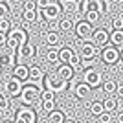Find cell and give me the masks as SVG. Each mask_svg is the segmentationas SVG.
<instances>
[{
	"instance_id": "ffe728a7",
	"label": "cell",
	"mask_w": 123,
	"mask_h": 123,
	"mask_svg": "<svg viewBox=\"0 0 123 123\" xmlns=\"http://www.w3.org/2000/svg\"><path fill=\"white\" fill-rule=\"evenodd\" d=\"M18 53H20V57H28V59H33V57L37 55V48L35 44H31V42H28L22 50H18Z\"/></svg>"
},
{
	"instance_id": "5bb4252c",
	"label": "cell",
	"mask_w": 123,
	"mask_h": 123,
	"mask_svg": "<svg viewBox=\"0 0 123 123\" xmlns=\"http://www.w3.org/2000/svg\"><path fill=\"white\" fill-rule=\"evenodd\" d=\"M28 72H30V66H26V64H17V66H13V77L18 79L20 83L28 81Z\"/></svg>"
},
{
	"instance_id": "d4e9b609",
	"label": "cell",
	"mask_w": 123,
	"mask_h": 123,
	"mask_svg": "<svg viewBox=\"0 0 123 123\" xmlns=\"http://www.w3.org/2000/svg\"><path fill=\"white\" fill-rule=\"evenodd\" d=\"M46 61L48 62H59V48H57V46H48Z\"/></svg>"
},
{
	"instance_id": "d6a6232c",
	"label": "cell",
	"mask_w": 123,
	"mask_h": 123,
	"mask_svg": "<svg viewBox=\"0 0 123 123\" xmlns=\"http://www.w3.org/2000/svg\"><path fill=\"white\" fill-rule=\"evenodd\" d=\"M70 66L74 68V70H77V68H81V55L79 53H74L72 59H70V62H68Z\"/></svg>"
},
{
	"instance_id": "1f68e13d",
	"label": "cell",
	"mask_w": 123,
	"mask_h": 123,
	"mask_svg": "<svg viewBox=\"0 0 123 123\" xmlns=\"http://www.w3.org/2000/svg\"><path fill=\"white\" fill-rule=\"evenodd\" d=\"M13 28L9 22V18H0V33H9V30Z\"/></svg>"
},
{
	"instance_id": "7a4b0ae2",
	"label": "cell",
	"mask_w": 123,
	"mask_h": 123,
	"mask_svg": "<svg viewBox=\"0 0 123 123\" xmlns=\"http://www.w3.org/2000/svg\"><path fill=\"white\" fill-rule=\"evenodd\" d=\"M44 83H46V88L48 90H51V92H64L68 88V81H64V79H61V77L57 75V74H48L46 79H44Z\"/></svg>"
},
{
	"instance_id": "7bdbcfd3",
	"label": "cell",
	"mask_w": 123,
	"mask_h": 123,
	"mask_svg": "<svg viewBox=\"0 0 123 123\" xmlns=\"http://www.w3.org/2000/svg\"><path fill=\"white\" fill-rule=\"evenodd\" d=\"M116 123H123V110L118 112V116H116Z\"/></svg>"
},
{
	"instance_id": "f35d334b",
	"label": "cell",
	"mask_w": 123,
	"mask_h": 123,
	"mask_svg": "<svg viewBox=\"0 0 123 123\" xmlns=\"http://www.w3.org/2000/svg\"><path fill=\"white\" fill-rule=\"evenodd\" d=\"M50 2H51V0H37V2H35V6H37V7H39V9H44V7H46V6L48 4H50Z\"/></svg>"
},
{
	"instance_id": "4fadbf2b",
	"label": "cell",
	"mask_w": 123,
	"mask_h": 123,
	"mask_svg": "<svg viewBox=\"0 0 123 123\" xmlns=\"http://www.w3.org/2000/svg\"><path fill=\"white\" fill-rule=\"evenodd\" d=\"M28 81L30 83H41L44 81V72H42L41 66H30V72H28Z\"/></svg>"
},
{
	"instance_id": "603a6c76",
	"label": "cell",
	"mask_w": 123,
	"mask_h": 123,
	"mask_svg": "<svg viewBox=\"0 0 123 123\" xmlns=\"http://www.w3.org/2000/svg\"><path fill=\"white\" fill-rule=\"evenodd\" d=\"M64 119H66V116H64V112H61V110H51V112L48 114V121L50 123H64Z\"/></svg>"
},
{
	"instance_id": "d6986e66",
	"label": "cell",
	"mask_w": 123,
	"mask_h": 123,
	"mask_svg": "<svg viewBox=\"0 0 123 123\" xmlns=\"http://www.w3.org/2000/svg\"><path fill=\"white\" fill-rule=\"evenodd\" d=\"M59 4H61V11L62 13H66V15L77 13V0H61Z\"/></svg>"
},
{
	"instance_id": "8992f818",
	"label": "cell",
	"mask_w": 123,
	"mask_h": 123,
	"mask_svg": "<svg viewBox=\"0 0 123 123\" xmlns=\"http://www.w3.org/2000/svg\"><path fill=\"white\" fill-rule=\"evenodd\" d=\"M101 61L105 64H116L119 61V50L112 44H107V46L101 50Z\"/></svg>"
},
{
	"instance_id": "ee69618b",
	"label": "cell",
	"mask_w": 123,
	"mask_h": 123,
	"mask_svg": "<svg viewBox=\"0 0 123 123\" xmlns=\"http://www.w3.org/2000/svg\"><path fill=\"white\" fill-rule=\"evenodd\" d=\"M119 61H123V48L119 50Z\"/></svg>"
},
{
	"instance_id": "5b68a950",
	"label": "cell",
	"mask_w": 123,
	"mask_h": 123,
	"mask_svg": "<svg viewBox=\"0 0 123 123\" xmlns=\"http://www.w3.org/2000/svg\"><path fill=\"white\" fill-rule=\"evenodd\" d=\"M61 13H62L61 4H59V2H53V0L41 11L42 18H46V20H59V18H61Z\"/></svg>"
},
{
	"instance_id": "f6af8a7d",
	"label": "cell",
	"mask_w": 123,
	"mask_h": 123,
	"mask_svg": "<svg viewBox=\"0 0 123 123\" xmlns=\"http://www.w3.org/2000/svg\"><path fill=\"white\" fill-rule=\"evenodd\" d=\"M64 123H77V121H74V119H64Z\"/></svg>"
},
{
	"instance_id": "6da1fadb",
	"label": "cell",
	"mask_w": 123,
	"mask_h": 123,
	"mask_svg": "<svg viewBox=\"0 0 123 123\" xmlns=\"http://www.w3.org/2000/svg\"><path fill=\"white\" fill-rule=\"evenodd\" d=\"M20 101H22V105H26V107H31V105H35V101L39 98H41V90L37 86H22V92H20Z\"/></svg>"
},
{
	"instance_id": "cb8c5ba5",
	"label": "cell",
	"mask_w": 123,
	"mask_h": 123,
	"mask_svg": "<svg viewBox=\"0 0 123 123\" xmlns=\"http://www.w3.org/2000/svg\"><path fill=\"white\" fill-rule=\"evenodd\" d=\"M101 86H103V92L105 94H116L118 83L114 81V79H105V81L101 83Z\"/></svg>"
},
{
	"instance_id": "3957f363",
	"label": "cell",
	"mask_w": 123,
	"mask_h": 123,
	"mask_svg": "<svg viewBox=\"0 0 123 123\" xmlns=\"http://www.w3.org/2000/svg\"><path fill=\"white\" fill-rule=\"evenodd\" d=\"M83 83H86L90 88L101 86V83H103L101 72L96 70V68H88V70H85V72H83Z\"/></svg>"
},
{
	"instance_id": "d590c367",
	"label": "cell",
	"mask_w": 123,
	"mask_h": 123,
	"mask_svg": "<svg viewBox=\"0 0 123 123\" xmlns=\"http://www.w3.org/2000/svg\"><path fill=\"white\" fill-rule=\"evenodd\" d=\"M9 17V7L6 2H0V18H7Z\"/></svg>"
},
{
	"instance_id": "60d3db41",
	"label": "cell",
	"mask_w": 123,
	"mask_h": 123,
	"mask_svg": "<svg viewBox=\"0 0 123 123\" xmlns=\"http://www.w3.org/2000/svg\"><path fill=\"white\" fill-rule=\"evenodd\" d=\"M6 42H7V33H0V48L6 46Z\"/></svg>"
},
{
	"instance_id": "836d02e7",
	"label": "cell",
	"mask_w": 123,
	"mask_h": 123,
	"mask_svg": "<svg viewBox=\"0 0 123 123\" xmlns=\"http://www.w3.org/2000/svg\"><path fill=\"white\" fill-rule=\"evenodd\" d=\"M112 30H123V17L116 15L112 18Z\"/></svg>"
},
{
	"instance_id": "f1b7e54d",
	"label": "cell",
	"mask_w": 123,
	"mask_h": 123,
	"mask_svg": "<svg viewBox=\"0 0 123 123\" xmlns=\"http://www.w3.org/2000/svg\"><path fill=\"white\" fill-rule=\"evenodd\" d=\"M94 64H96V57H81V68L83 70H88V68H94Z\"/></svg>"
},
{
	"instance_id": "8fae6325",
	"label": "cell",
	"mask_w": 123,
	"mask_h": 123,
	"mask_svg": "<svg viewBox=\"0 0 123 123\" xmlns=\"http://www.w3.org/2000/svg\"><path fill=\"white\" fill-rule=\"evenodd\" d=\"M0 66L2 68L15 66V51H11V50L0 51Z\"/></svg>"
},
{
	"instance_id": "8d00e7d4",
	"label": "cell",
	"mask_w": 123,
	"mask_h": 123,
	"mask_svg": "<svg viewBox=\"0 0 123 123\" xmlns=\"http://www.w3.org/2000/svg\"><path fill=\"white\" fill-rule=\"evenodd\" d=\"M42 108H44V112L50 114L51 110H55V101H42Z\"/></svg>"
},
{
	"instance_id": "e575fe53",
	"label": "cell",
	"mask_w": 123,
	"mask_h": 123,
	"mask_svg": "<svg viewBox=\"0 0 123 123\" xmlns=\"http://www.w3.org/2000/svg\"><path fill=\"white\" fill-rule=\"evenodd\" d=\"M98 121L99 123H112V114L110 112H103L98 116Z\"/></svg>"
},
{
	"instance_id": "ab89813d",
	"label": "cell",
	"mask_w": 123,
	"mask_h": 123,
	"mask_svg": "<svg viewBox=\"0 0 123 123\" xmlns=\"http://www.w3.org/2000/svg\"><path fill=\"white\" fill-rule=\"evenodd\" d=\"M7 107H9V101H7V98L4 96V99H2V103H0V112L7 110Z\"/></svg>"
},
{
	"instance_id": "52a82bcc",
	"label": "cell",
	"mask_w": 123,
	"mask_h": 123,
	"mask_svg": "<svg viewBox=\"0 0 123 123\" xmlns=\"http://www.w3.org/2000/svg\"><path fill=\"white\" fill-rule=\"evenodd\" d=\"M75 35L81 39L83 42L85 41H88L90 37H92V33H94V28H92V24L90 22H86V20H79V22H75Z\"/></svg>"
},
{
	"instance_id": "484cf974",
	"label": "cell",
	"mask_w": 123,
	"mask_h": 123,
	"mask_svg": "<svg viewBox=\"0 0 123 123\" xmlns=\"http://www.w3.org/2000/svg\"><path fill=\"white\" fill-rule=\"evenodd\" d=\"M103 112H105V108H103V101H92V105H90V114L98 118L99 114H103Z\"/></svg>"
},
{
	"instance_id": "f546056e",
	"label": "cell",
	"mask_w": 123,
	"mask_h": 123,
	"mask_svg": "<svg viewBox=\"0 0 123 123\" xmlns=\"http://www.w3.org/2000/svg\"><path fill=\"white\" fill-rule=\"evenodd\" d=\"M41 99L42 101H55V92H51L48 88H42L41 90Z\"/></svg>"
},
{
	"instance_id": "4316f807",
	"label": "cell",
	"mask_w": 123,
	"mask_h": 123,
	"mask_svg": "<svg viewBox=\"0 0 123 123\" xmlns=\"http://www.w3.org/2000/svg\"><path fill=\"white\" fill-rule=\"evenodd\" d=\"M103 108H105V112L112 114L114 110H116V99L114 98H107L105 101H103Z\"/></svg>"
},
{
	"instance_id": "ba28073f",
	"label": "cell",
	"mask_w": 123,
	"mask_h": 123,
	"mask_svg": "<svg viewBox=\"0 0 123 123\" xmlns=\"http://www.w3.org/2000/svg\"><path fill=\"white\" fill-rule=\"evenodd\" d=\"M92 42L96 44L98 48H105L110 42V33H108L105 28H99V30H94V33H92Z\"/></svg>"
},
{
	"instance_id": "30bf717a",
	"label": "cell",
	"mask_w": 123,
	"mask_h": 123,
	"mask_svg": "<svg viewBox=\"0 0 123 123\" xmlns=\"http://www.w3.org/2000/svg\"><path fill=\"white\" fill-rule=\"evenodd\" d=\"M98 53H99V50L92 41H85L81 44V53H79L81 57H88L90 59V57H98Z\"/></svg>"
},
{
	"instance_id": "83f0119b",
	"label": "cell",
	"mask_w": 123,
	"mask_h": 123,
	"mask_svg": "<svg viewBox=\"0 0 123 123\" xmlns=\"http://www.w3.org/2000/svg\"><path fill=\"white\" fill-rule=\"evenodd\" d=\"M99 17H101V15H99L98 11L88 9L86 13H85V20H86V22H90V24H94V22H98V20H99Z\"/></svg>"
},
{
	"instance_id": "4dcf8cb0",
	"label": "cell",
	"mask_w": 123,
	"mask_h": 123,
	"mask_svg": "<svg viewBox=\"0 0 123 123\" xmlns=\"http://www.w3.org/2000/svg\"><path fill=\"white\" fill-rule=\"evenodd\" d=\"M88 4H90V0H77V13L85 15L88 11Z\"/></svg>"
},
{
	"instance_id": "74e56055",
	"label": "cell",
	"mask_w": 123,
	"mask_h": 123,
	"mask_svg": "<svg viewBox=\"0 0 123 123\" xmlns=\"http://www.w3.org/2000/svg\"><path fill=\"white\" fill-rule=\"evenodd\" d=\"M59 20H61V18H59ZM59 20H48L50 31H59Z\"/></svg>"
},
{
	"instance_id": "c3c4849f",
	"label": "cell",
	"mask_w": 123,
	"mask_h": 123,
	"mask_svg": "<svg viewBox=\"0 0 123 123\" xmlns=\"http://www.w3.org/2000/svg\"><path fill=\"white\" fill-rule=\"evenodd\" d=\"M2 70H4V68H2V66H0V74H2Z\"/></svg>"
},
{
	"instance_id": "2e32d148",
	"label": "cell",
	"mask_w": 123,
	"mask_h": 123,
	"mask_svg": "<svg viewBox=\"0 0 123 123\" xmlns=\"http://www.w3.org/2000/svg\"><path fill=\"white\" fill-rule=\"evenodd\" d=\"M44 42H46L48 46H59L61 44V35H59V31H46V35H44Z\"/></svg>"
},
{
	"instance_id": "9a60e30c",
	"label": "cell",
	"mask_w": 123,
	"mask_h": 123,
	"mask_svg": "<svg viewBox=\"0 0 123 123\" xmlns=\"http://www.w3.org/2000/svg\"><path fill=\"white\" fill-rule=\"evenodd\" d=\"M74 53H75V50H74L72 46H62V48H59V62L68 64Z\"/></svg>"
},
{
	"instance_id": "7dc6e473",
	"label": "cell",
	"mask_w": 123,
	"mask_h": 123,
	"mask_svg": "<svg viewBox=\"0 0 123 123\" xmlns=\"http://www.w3.org/2000/svg\"><path fill=\"white\" fill-rule=\"evenodd\" d=\"M2 99H4V94H0V103H2Z\"/></svg>"
},
{
	"instance_id": "ac0fdd59",
	"label": "cell",
	"mask_w": 123,
	"mask_h": 123,
	"mask_svg": "<svg viewBox=\"0 0 123 123\" xmlns=\"http://www.w3.org/2000/svg\"><path fill=\"white\" fill-rule=\"evenodd\" d=\"M110 44L116 46L118 50L123 48V30H112V33H110Z\"/></svg>"
},
{
	"instance_id": "7402d4cb",
	"label": "cell",
	"mask_w": 123,
	"mask_h": 123,
	"mask_svg": "<svg viewBox=\"0 0 123 123\" xmlns=\"http://www.w3.org/2000/svg\"><path fill=\"white\" fill-rule=\"evenodd\" d=\"M74 28H75V22H74L72 18H61V20H59V31H62V33L72 31Z\"/></svg>"
},
{
	"instance_id": "7c38bea8",
	"label": "cell",
	"mask_w": 123,
	"mask_h": 123,
	"mask_svg": "<svg viewBox=\"0 0 123 123\" xmlns=\"http://www.w3.org/2000/svg\"><path fill=\"white\" fill-rule=\"evenodd\" d=\"M57 75L61 77V79H64V81H70L74 77V74H75V70H74L70 64H64V62H61L59 66H57Z\"/></svg>"
},
{
	"instance_id": "277c9868",
	"label": "cell",
	"mask_w": 123,
	"mask_h": 123,
	"mask_svg": "<svg viewBox=\"0 0 123 123\" xmlns=\"http://www.w3.org/2000/svg\"><path fill=\"white\" fill-rule=\"evenodd\" d=\"M15 123H37V114L33 108L26 107V105H22V107H18V110H17V116H15Z\"/></svg>"
},
{
	"instance_id": "b9f144b4",
	"label": "cell",
	"mask_w": 123,
	"mask_h": 123,
	"mask_svg": "<svg viewBox=\"0 0 123 123\" xmlns=\"http://www.w3.org/2000/svg\"><path fill=\"white\" fill-rule=\"evenodd\" d=\"M116 94H118V99H123V85H118V88H116Z\"/></svg>"
},
{
	"instance_id": "9c48e42d",
	"label": "cell",
	"mask_w": 123,
	"mask_h": 123,
	"mask_svg": "<svg viewBox=\"0 0 123 123\" xmlns=\"http://www.w3.org/2000/svg\"><path fill=\"white\" fill-rule=\"evenodd\" d=\"M6 92L9 94V96H13V98L20 96V92H22V83L18 81V79H15V77L7 79V81H6Z\"/></svg>"
},
{
	"instance_id": "e0dca14e",
	"label": "cell",
	"mask_w": 123,
	"mask_h": 123,
	"mask_svg": "<svg viewBox=\"0 0 123 123\" xmlns=\"http://www.w3.org/2000/svg\"><path fill=\"white\" fill-rule=\"evenodd\" d=\"M90 90H92V88L88 86L86 83H79L75 86V90H74V94H75L77 99H86L88 96H90Z\"/></svg>"
},
{
	"instance_id": "bcb514c9",
	"label": "cell",
	"mask_w": 123,
	"mask_h": 123,
	"mask_svg": "<svg viewBox=\"0 0 123 123\" xmlns=\"http://www.w3.org/2000/svg\"><path fill=\"white\" fill-rule=\"evenodd\" d=\"M2 123H15V121H11V119H6V121H2Z\"/></svg>"
},
{
	"instance_id": "44dd1931",
	"label": "cell",
	"mask_w": 123,
	"mask_h": 123,
	"mask_svg": "<svg viewBox=\"0 0 123 123\" xmlns=\"http://www.w3.org/2000/svg\"><path fill=\"white\" fill-rule=\"evenodd\" d=\"M37 17H39L37 7H31V9H24V11H22V20H24V22H35Z\"/></svg>"
}]
</instances>
